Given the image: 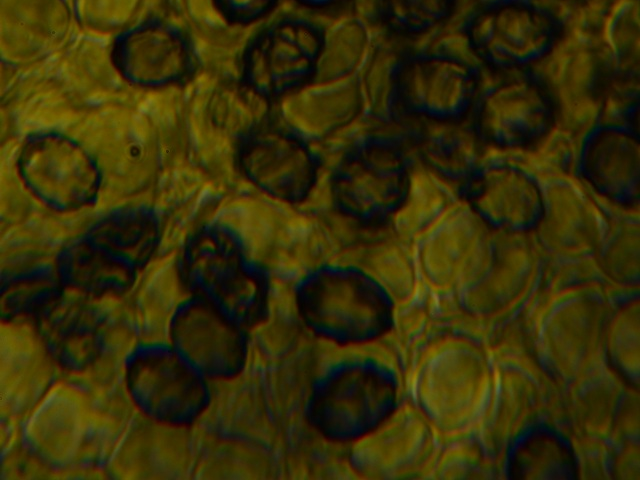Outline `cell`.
<instances>
[{
  "label": "cell",
  "mask_w": 640,
  "mask_h": 480,
  "mask_svg": "<svg viewBox=\"0 0 640 480\" xmlns=\"http://www.w3.org/2000/svg\"><path fill=\"white\" fill-rule=\"evenodd\" d=\"M131 421L97 404L81 386L58 377L24 420L23 443L54 474L104 468Z\"/></svg>",
  "instance_id": "obj_1"
},
{
  "label": "cell",
  "mask_w": 640,
  "mask_h": 480,
  "mask_svg": "<svg viewBox=\"0 0 640 480\" xmlns=\"http://www.w3.org/2000/svg\"><path fill=\"white\" fill-rule=\"evenodd\" d=\"M293 295L308 329L336 344L371 342L393 323V296L354 264L324 262L307 270Z\"/></svg>",
  "instance_id": "obj_2"
},
{
  "label": "cell",
  "mask_w": 640,
  "mask_h": 480,
  "mask_svg": "<svg viewBox=\"0 0 640 480\" xmlns=\"http://www.w3.org/2000/svg\"><path fill=\"white\" fill-rule=\"evenodd\" d=\"M178 276L192 296L213 303L246 329L268 316V271L226 226L206 225L191 235L179 259Z\"/></svg>",
  "instance_id": "obj_3"
},
{
  "label": "cell",
  "mask_w": 640,
  "mask_h": 480,
  "mask_svg": "<svg viewBox=\"0 0 640 480\" xmlns=\"http://www.w3.org/2000/svg\"><path fill=\"white\" fill-rule=\"evenodd\" d=\"M397 397L391 368L374 358L351 357L330 365L315 379L306 418L330 441H360L396 411Z\"/></svg>",
  "instance_id": "obj_4"
},
{
  "label": "cell",
  "mask_w": 640,
  "mask_h": 480,
  "mask_svg": "<svg viewBox=\"0 0 640 480\" xmlns=\"http://www.w3.org/2000/svg\"><path fill=\"white\" fill-rule=\"evenodd\" d=\"M610 299L594 285L568 288L541 308L534 344L543 367L566 392L606 364Z\"/></svg>",
  "instance_id": "obj_5"
},
{
  "label": "cell",
  "mask_w": 640,
  "mask_h": 480,
  "mask_svg": "<svg viewBox=\"0 0 640 480\" xmlns=\"http://www.w3.org/2000/svg\"><path fill=\"white\" fill-rule=\"evenodd\" d=\"M493 374L485 352L466 341H447L423 361L415 383L417 408L446 436L469 431L488 409Z\"/></svg>",
  "instance_id": "obj_6"
},
{
  "label": "cell",
  "mask_w": 640,
  "mask_h": 480,
  "mask_svg": "<svg viewBox=\"0 0 640 480\" xmlns=\"http://www.w3.org/2000/svg\"><path fill=\"white\" fill-rule=\"evenodd\" d=\"M124 292L92 293L71 285L40 311L36 323L64 370H78L105 355L109 337L121 321L133 323Z\"/></svg>",
  "instance_id": "obj_7"
},
{
  "label": "cell",
  "mask_w": 640,
  "mask_h": 480,
  "mask_svg": "<svg viewBox=\"0 0 640 480\" xmlns=\"http://www.w3.org/2000/svg\"><path fill=\"white\" fill-rule=\"evenodd\" d=\"M494 236L461 196L414 242L421 280L434 291L458 296L484 272Z\"/></svg>",
  "instance_id": "obj_8"
},
{
  "label": "cell",
  "mask_w": 640,
  "mask_h": 480,
  "mask_svg": "<svg viewBox=\"0 0 640 480\" xmlns=\"http://www.w3.org/2000/svg\"><path fill=\"white\" fill-rule=\"evenodd\" d=\"M561 31L556 16L532 0H489L464 23L467 43L496 69L528 66L546 57Z\"/></svg>",
  "instance_id": "obj_9"
},
{
  "label": "cell",
  "mask_w": 640,
  "mask_h": 480,
  "mask_svg": "<svg viewBox=\"0 0 640 480\" xmlns=\"http://www.w3.org/2000/svg\"><path fill=\"white\" fill-rule=\"evenodd\" d=\"M27 190L47 207L73 211L93 203L101 186L94 158L79 143L58 132L30 135L17 159Z\"/></svg>",
  "instance_id": "obj_10"
},
{
  "label": "cell",
  "mask_w": 640,
  "mask_h": 480,
  "mask_svg": "<svg viewBox=\"0 0 640 480\" xmlns=\"http://www.w3.org/2000/svg\"><path fill=\"white\" fill-rule=\"evenodd\" d=\"M139 347L128 362L127 382L141 412L162 423L192 426L210 403L207 379L169 344Z\"/></svg>",
  "instance_id": "obj_11"
},
{
  "label": "cell",
  "mask_w": 640,
  "mask_h": 480,
  "mask_svg": "<svg viewBox=\"0 0 640 480\" xmlns=\"http://www.w3.org/2000/svg\"><path fill=\"white\" fill-rule=\"evenodd\" d=\"M396 87L398 110L425 118H459L473 108L480 72L448 52H415L398 58Z\"/></svg>",
  "instance_id": "obj_12"
},
{
  "label": "cell",
  "mask_w": 640,
  "mask_h": 480,
  "mask_svg": "<svg viewBox=\"0 0 640 480\" xmlns=\"http://www.w3.org/2000/svg\"><path fill=\"white\" fill-rule=\"evenodd\" d=\"M61 371L35 318L26 315L1 318V427H22L29 412Z\"/></svg>",
  "instance_id": "obj_13"
},
{
  "label": "cell",
  "mask_w": 640,
  "mask_h": 480,
  "mask_svg": "<svg viewBox=\"0 0 640 480\" xmlns=\"http://www.w3.org/2000/svg\"><path fill=\"white\" fill-rule=\"evenodd\" d=\"M237 162L263 194L296 204L304 199L320 169L310 144L276 121L261 122L241 136Z\"/></svg>",
  "instance_id": "obj_14"
},
{
  "label": "cell",
  "mask_w": 640,
  "mask_h": 480,
  "mask_svg": "<svg viewBox=\"0 0 640 480\" xmlns=\"http://www.w3.org/2000/svg\"><path fill=\"white\" fill-rule=\"evenodd\" d=\"M170 345L206 379L233 380L248 357L247 329L213 303L191 296L175 311Z\"/></svg>",
  "instance_id": "obj_15"
},
{
  "label": "cell",
  "mask_w": 640,
  "mask_h": 480,
  "mask_svg": "<svg viewBox=\"0 0 640 480\" xmlns=\"http://www.w3.org/2000/svg\"><path fill=\"white\" fill-rule=\"evenodd\" d=\"M324 39L308 21L285 19L268 28L245 61L246 85L263 99L280 98L313 79Z\"/></svg>",
  "instance_id": "obj_16"
},
{
  "label": "cell",
  "mask_w": 640,
  "mask_h": 480,
  "mask_svg": "<svg viewBox=\"0 0 640 480\" xmlns=\"http://www.w3.org/2000/svg\"><path fill=\"white\" fill-rule=\"evenodd\" d=\"M524 234L495 230L492 255L484 272L456 296L468 313L510 316L536 291L543 271L541 254Z\"/></svg>",
  "instance_id": "obj_17"
},
{
  "label": "cell",
  "mask_w": 640,
  "mask_h": 480,
  "mask_svg": "<svg viewBox=\"0 0 640 480\" xmlns=\"http://www.w3.org/2000/svg\"><path fill=\"white\" fill-rule=\"evenodd\" d=\"M407 158L398 144L372 140L331 171L336 209L369 222L395 205Z\"/></svg>",
  "instance_id": "obj_18"
},
{
  "label": "cell",
  "mask_w": 640,
  "mask_h": 480,
  "mask_svg": "<svg viewBox=\"0 0 640 480\" xmlns=\"http://www.w3.org/2000/svg\"><path fill=\"white\" fill-rule=\"evenodd\" d=\"M472 120L486 143L496 148L527 144L552 123V101L534 76L522 75L479 91Z\"/></svg>",
  "instance_id": "obj_19"
},
{
  "label": "cell",
  "mask_w": 640,
  "mask_h": 480,
  "mask_svg": "<svg viewBox=\"0 0 640 480\" xmlns=\"http://www.w3.org/2000/svg\"><path fill=\"white\" fill-rule=\"evenodd\" d=\"M463 196L494 229L527 233L536 229L544 210V191L522 170L490 160L469 177Z\"/></svg>",
  "instance_id": "obj_20"
},
{
  "label": "cell",
  "mask_w": 640,
  "mask_h": 480,
  "mask_svg": "<svg viewBox=\"0 0 640 480\" xmlns=\"http://www.w3.org/2000/svg\"><path fill=\"white\" fill-rule=\"evenodd\" d=\"M434 427L417 408L394 412L361 439L355 454L359 471L376 478H402L422 472L435 454Z\"/></svg>",
  "instance_id": "obj_21"
},
{
  "label": "cell",
  "mask_w": 640,
  "mask_h": 480,
  "mask_svg": "<svg viewBox=\"0 0 640 480\" xmlns=\"http://www.w3.org/2000/svg\"><path fill=\"white\" fill-rule=\"evenodd\" d=\"M433 119L411 115L408 138L400 144L407 160L417 158L465 183L481 166L485 140L472 118Z\"/></svg>",
  "instance_id": "obj_22"
},
{
  "label": "cell",
  "mask_w": 640,
  "mask_h": 480,
  "mask_svg": "<svg viewBox=\"0 0 640 480\" xmlns=\"http://www.w3.org/2000/svg\"><path fill=\"white\" fill-rule=\"evenodd\" d=\"M543 191L544 210L536 227L542 245L570 259L598 254L608 233L599 209L566 184H553Z\"/></svg>",
  "instance_id": "obj_23"
},
{
  "label": "cell",
  "mask_w": 640,
  "mask_h": 480,
  "mask_svg": "<svg viewBox=\"0 0 640 480\" xmlns=\"http://www.w3.org/2000/svg\"><path fill=\"white\" fill-rule=\"evenodd\" d=\"M580 170L599 193L621 203L633 202L639 194L638 136L616 124L594 129L585 141Z\"/></svg>",
  "instance_id": "obj_24"
},
{
  "label": "cell",
  "mask_w": 640,
  "mask_h": 480,
  "mask_svg": "<svg viewBox=\"0 0 640 480\" xmlns=\"http://www.w3.org/2000/svg\"><path fill=\"white\" fill-rule=\"evenodd\" d=\"M498 375L501 377L497 441L502 451L513 446L545 409L556 405L557 386L525 351L514 346Z\"/></svg>",
  "instance_id": "obj_25"
},
{
  "label": "cell",
  "mask_w": 640,
  "mask_h": 480,
  "mask_svg": "<svg viewBox=\"0 0 640 480\" xmlns=\"http://www.w3.org/2000/svg\"><path fill=\"white\" fill-rule=\"evenodd\" d=\"M316 81L313 88L305 89L304 84L280 97L286 102L276 120L309 144L324 138L361 112L357 85L351 78Z\"/></svg>",
  "instance_id": "obj_26"
},
{
  "label": "cell",
  "mask_w": 640,
  "mask_h": 480,
  "mask_svg": "<svg viewBox=\"0 0 640 480\" xmlns=\"http://www.w3.org/2000/svg\"><path fill=\"white\" fill-rule=\"evenodd\" d=\"M464 184L417 158L407 160L398 199L386 216L401 236L414 241L455 201Z\"/></svg>",
  "instance_id": "obj_27"
},
{
  "label": "cell",
  "mask_w": 640,
  "mask_h": 480,
  "mask_svg": "<svg viewBox=\"0 0 640 480\" xmlns=\"http://www.w3.org/2000/svg\"><path fill=\"white\" fill-rule=\"evenodd\" d=\"M160 223L148 208L126 207L97 220L86 237L135 270L149 264L160 242Z\"/></svg>",
  "instance_id": "obj_28"
},
{
  "label": "cell",
  "mask_w": 640,
  "mask_h": 480,
  "mask_svg": "<svg viewBox=\"0 0 640 480\" xmlns=\"http://www.w3.org/2000/svg\"><path fill=\"white\" fill-rule=\"evenodd\" d=\"M627 387L607 364L567 391L573 438L610 441Z\"/></svg>",
  "instance_id": "obj_29"
},
{
  "label": "cell",
  "mask_w": 640,
  "mask_h": 480,
  "mask_svg": "<svg viewBox=\"0 0 640 480\" xmlns=\"http://www.w3.org/2000/svg\"><path fill=\"white\" fill-rule=\"evenodd\" d=\"M121 57L126 77L140 85L160 86L179 80L187 71L183 43L171 31L149 27L136 33Z\"/></svg>",
  "instance_id": "obj_30"
},
{
  "label": "cell",
  "mask_w": 640,
  "mask_h": 480,
  "mask_svg": "<svg viewBox=\"0 0 640 480\" xmlns=\"http://www.w3.org/2000/svg\"><path fill=\"white\" fill-rule=\"evenodd\" d=\"M56 270L62 284L92 293L124 292L133 284L137 272L86 236L62 248L56 257Z\"/></svg>",
  "instance_id": "obj_31"
},
{
  "label": "cell",
  "mask_w": 640,
  "mask_h": 480,
  "mask_svg": "<svg viewBox=\"0 0 640 480\" xmlns=\"http://www.w3.org/2000/svg\"><path fill=\"white\" fill-rule=\"evenodd\" d=\"M2 285L6 287H2L1 293V318L26 315L35 320L63 286L56 268L27 273Z\"/></svg>",
  "instance_id": "obj_32"
},
{
  "label": "cell",
  "mask_w": 640,
  "mask_h": 480,
  "mask_svg": "<svg viewBox=\"0 0 640 480\" xmlns=\"http://www.w3.org/2000/svg\"><path fill=\"white\" fill-rule=\"evenodd\" d=\"M571 455L558 439L546 433L531 436L515 450L511 470L523 479L568 478Z\"/></svg>",
  "instance_id": "obj_33"
},
{
  "label": "cell",
  "mask_w": 640,
  "mask_h": 480,
  "mask_svg": "<svg viewBox=\"0 0 640 480\" xmlns=\"http://www.w3.org/2000/svg\"><path fill=\"white\" fill-rule=\"evenodd\" d=\"M455 0H379L383 23L400 34L416 35L443 23L452 13Z\"/></svg>",
  "instance_id": "obj_34"
},
{
  "label": "cell",
  "mask_w": 640,
  "mask_h": 480,
  "mask_svg": "<svg viewBox=\"0 0 640 480\" xmlns=\"http://www.w3.org/2000/svg\"><path fill=\"white\" fill-rule=\"evenodd\" d=\"M606 349L615 365L638 385L639 300L631 299L613 311L606 331Z\"/></svg>",
  "instance_id": "obj_35"
},
{
  "label": "cell",
  "mask_w": 640,
  "mask_h": 480,
  "mask_svg": "<svg viewBox=\"0 0 640 480\" xmlns=\"http://www.w3.org/2000/svg\"><path fill=\"white\" fill-rule=\"evenodd\" d=\"M398 58L379 56L373 59L356 82L360 110L363 114L382 119L398 110L396 65Z\"/></svg>",
  "instance_id": "obj_36"
},
{
  "label": "cell",
  "mask_w": 640,
  "mask_h": 480,
  "mask_svg": "<svg viewBox=\"0 0 640 480\" xmlns=\"http://www.w3.org/2000/svg\"><path fill=\"white\" fill-rule=\"evenodd\" d=\"M605 273L615 282L638 287L639 232L638 225H622L612 235L607 233L598 252Z\"/></svg>",
  "instance_id": "obj_37"
},
{
  "label": "cell",
  "mask_w": 640,
  "mask_h": 480,
  "mask_svg": "<svg viewBox=\"0 0 640 480\" xmlns=\"http://www.w3.org/2000/svg\"><path fill=\"white\" fill-rule=\"evenodd\" d=\"M1 480L53 479L54 470L37 457L23 441L2 451Z\"/></svg>",
  "instance_id": "obj_38"
},
{
  "label": "cell",
  "mask_w": 640,
  "mask_h": 480,
  "mask_svg": "<svg viewBox=\"0 0 640 480\" xmlns=\"http://www.w3.org/2000/svg\"><path fill=\"white\" fill-rule=\"evenodd\" d=\"M222 7L233 18L253 20L267 12L276 0H220Z\"/></svg>",
  "instance_id": "obj_39"
},
{
  "label": "cell",
  "mask_w": 640,
  "mask_h": 480,
  "mask_svg": "<svg viewBox=\"0 0 640 480\" xmlns=\"http://www.w3.org/2000/svg\"><path fill=\"white\" fill-rule=\"evenodd\" d=\"M311 7H324L336 3L339 0H298Z\"/></svg>",
  "instance_id": "obj_40"
}]
</instances>
